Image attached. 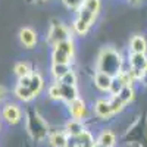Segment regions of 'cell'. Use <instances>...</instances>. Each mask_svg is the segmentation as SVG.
<instances>
[{
    "label": "cell",
    "mask_w": 147,
    "mask_h": 147,
    "mask_svg": "<svg viewBox=\"0 0 147 147\" xmlns=\"http://www.w3.org/2000/svg\"><path fill=\"white\" fill-rule=\"evenodd\" d=\"M25 125H27V132L30 134V137L34 141L43 143L47 140L49 132H50V125H49V122L44 119V116L35 107L27 109Z\"/></svg>",
    "instance_id": "3"
},
{
    "label": "cell",
    "mask_w": 147,
    "mask_h": 147,
    "mask_svg": "<svg viewBox=\"0 0 147 147\" xmlns=\"http://www.w3.org/2000/svg\"><path fill=\"white\" fill-rule=\"evenodd\" d=\"M112 80H113L112 75L105 74V72H100V71H94L93 77H91V82L96 87V90L100 91V93H105V94H109Z\"/></svg>",
    "instance_id": "11"
},
{
    "label": "cell",
    "mask_w": 147,
    "mask_h": 147,
    "mask_svg": "<svg viewBox=\"0 0 147 147\" xmlns=\"http://www.w3.org/2000/svg\"><path fill=\"white\" fill-rule=\"evenodd\" d=\"M28 88H30L31 93L35 96V99H37V97H40V94L44 91V88H46V80H44L43 74H41L40 71H32V74H31V81H30Z\"/></svg>",
    "instance_id": "14"
},
{
    "label": "cell",
    "mask_w": 147,
    "mask_h": 147,
    "mask_svg": "<svg viewBox=\"0 0 147 147\" xmlns=\"http://www.w3.org/2000/svg\"><path fill=\"white\" fill-rule=\"evenodd\" d=\"M75 55H77V43L75 37H72V38H68L50 49V63L74 65L75 63Z\"/></svg>",
    "instance_id": "4"
},
{
    "label": "cell",
    "mask_w": 147,
    "mask_h": 147,
    "mask_svg": "<svg viewBox=\"0 0 147 147\" xmlns=\"http://www.w3.org/2000/svg\"><path fill=\"white\" fill-rule=\"evenodd\" d=\"M147 65V55L143 53H129L125 56V66L131 72V75L134 77L137 82L144 74V68Z\"/></svg>",
    "instance_id": "6"
},
{
    "label": "cell",
    "mask_w": 147,
    "mask_h": 147,
    "mask_svg": "<svg viewBox=\"0 0 147 147\" xmlns=\"http://www.w3.org/2000/svg\"><path fill=\"white\" fill-rule=\"evenodd\" d=\"M107 99H109V105H110V109H112V112L113 115H119L122 110H124L127 106L122 103V100L119 99L118 96H107Z\"/></svg>",
    "instance_id": "23"
},
{
    "label": "cell",
    "mask_w": 147,
    "mask_h": 147,
    "mask_svg": "<svg viewBox=\"0 0 147 147\" xmlns=\"http://www.w3.org/2000/svg\"><path fill=\"white\" fill-rule=\"evenodd\" d=\"M18 40L24 49L31 50V49H35L37 44H38V32L32 27H22L18 32Z\"/></svg>",
    "instance_id": "10"
},
{
    "label": "cell",
    "mask_w": 147,
    "mask_h": 147,
    "mask_svg": "<svg viewBox=\"0 0 147 147\" xmlns=\"http://www.w3.org/2000/svg\"><path fill=\"white\" fill-rule=\"evenodd\" d=\"M66 110L69 113V118H74V119H80V121H87L90 118V113L91 110L85 102V99H82L81 96H78L77 99H74L72 102L66 103Z\"/></svg>",
    "instance_id": "7"
},
{
    "label": "cell",
    "mask_w": 147,
    "mask_h": 147,
    "mask_svg": "<svg viewBox=\"0 0 147 147\" xmlns=\"http://www.w3.org/2000/svg\"><path fill=\"white\" fill-rule=\"evenodd\" d=\"M59 82V90H60V97H62V103H69L72 102L74 99H77L80 96V88L78 85H68V84H63V82Z\"/></svg>",
    "instance_id": "16"
},
{
    "label": "cell",
    "mask_w": 147,
    "mask_h": 147,
    "mask_svg": "<svg viewBox=\"0 0 147 147\" xmlns=\"http://www.w3.org/2000/svg\"><path fill=\"white\" fill-rule=\"evenodd\" d=\"M96 143H99L100 146H105V147H115L118 143V138H116V134L112 129L105 128L96 137Z\"/></svg>",
    "instance_id": "17"
},
{
    "label": "cell",
    "mask_w": 147,
    "mask_h": 147,
    "mask_svg": "<svg viewBox=\"0 0 147 147\" xmlns=\"http://www.w3.org/2000/svg\"><path fill=\"white\" fill-rule=\"evenodd\" d=\"M103 3L102 0H82L81 6L74 12L71 21V30L74 37H87L100 16Z\"/></svg>",
    "instance_id": "1"
},
{
    "label": "cell",
    "mask_w": 147,
    "mask_h": 147,
    "mask_svg": "<svg viewBox=\"0 0 147 147\" xmlns=\"http://www.w3.org/2000/svg\"><path fill=\"white\" fill-rule=\"evenodd\" d=\"M93 147H105V146H100L99 143H94V146H93Z\"/></svg>",
    "instance_id": "31"
},
{
    "label": "cell",
    "mask_w": 147,
    "mask_h": 147,
    "mask_svg": "<svg viewBox=\"0 0 147 147\" xmlns=\"http://www.w3.org/2000/svg\"><path fill=\"white\" fill-rule=\"evenodd\" d=\"M72 37H74V34H72V30L68 24H65L59 18H52L50 22H49L44 40H46V44L52 49L56 44L62 43L68 38H72Z\"/></svg>",
    "instance_id": "5"
},
{
    "label": "cell",
    "mask_w": 147,
    "mask_h": 147,
    "mask_svg": "<svg viewBox=\"0 0 147 147\" xmlns=\"http://www.w3.org/2000/svg\"><path fill=\"white\" fill-rule=\"evenodd\" d=\"M7 99V88L3 84H0V105H3Z\"/></svg>",
    "instance_id": "27"
},
{
    "label": "cell",
    "mask_w": 147,
    "mask_h": 147,
    "mask_svg": "<svg viewBox=\"0 0 147 147\" xmlns=\"http://www.w3.org/2000/svg\"><path fill=\"white\" fill-rule=\"evenodd\" d=\"M28 3H35V5H41V3H46L49 0H27Z\"/></svg>",
    "instance_id": "30"
},
{
    "label": "cell",
    "mask_w": 147,
    "mask_h": 147,
    "mask_svg": "<svg viewBox=\"0 0 147 147\" xmlns=\"http://www.w3.org/2000/svg\"><path fill=\"white\" fill-rule=\"evenodd\" d=\"M136 94H137L136 93V85H124L122 90L116 96L122 100V103H124L125 106H129L134 102V99H136Z\"/></svg>",
    "instance_id": "20"
},
{
    "label": "cell",
    "mask_w": 147,
    "mask_h": 147,
    "mask_svg": "<svg viewBox=\"0 0 147 147\" xmlns=\"http://www.w3.org/2000/svg\"><path fill=\"white\" fill-rule=\"evenodd\" d=\"M72 68H74V65L50 63V68H49V74H50V77H52V81H59V80H62V77L65 75V74H68Z\"/></svg>",
    "instance_id": "19"
},
{
    "label": "cell",
    "mask_w": 147,
    "mask_h": 147,
    "mask_svg": "<svg viewBox=\"0 0 147 147\" xmlns=\"http://www.w3.org/2000/svg\"><path fill=\"white\" fill-rule=\"evenodd\" d=\"M128 52L129 53H143L147 55V38L144 34H132L128 41Z\"/></svg>",
    "instance_id": "12"
},
{
    "label": "cell",
    "mask_w": 147,
    "mask_h": 147,
    "mask_svg": "<svg viewBox=\"0 0 147 147\" xmlns=\"http://www.w3.org/2000/svg\"><path fill=\"white\" fill-rule=\"evenodd\" d=\"M127 2L131 5V6H140L143 3V0H127Z\"/></svg>",
    "instance_id": "29"
},
{
    "label": "cell",
    "mask_w": 147,
    "mask_h": 147,
    "mask_svg": "<svg viewBox=\"0 0 147 147\" xmlns=\"http://www.w3.org/2000/svg\"><path fill=\"white\" fill-rule=\"evenodd\" d=\"M30 81H31V75H27V77L18 78L16 84H19V85H24V87H28V85H30Z\"/></svg>",
    "instance_id": "28"
},
{
    "label": "cell",
    "mask_w": 147,
    "mask_h": 147,
    "mask_svg": "<svg viewBox=\"0 0 147 147\" xmlns=\"http://www.w3.org/2000/svg\"><path fill=\"white\" fill-rule=\"evenodd\" d=\"M47 143L50 147H69V136L63 129H56L49 132Z\"/></svg>",
    "instance_id": "13"
},
{
    "label": "cell",
    "mask_w": 147,
    "mask_h": 147,
    "mask_svg": "<svg viewBox=\"0 0 147 147\" xmlns=\"http://www.w3.org/2000/svg\"><path fill=\"white\" fill-rule=\"evenodd\" d=\"M0 127H2V124H0Z\"/></svg>",
    "instance_id": "32"
},
{
    "label": "cell",
    "mask_w": 147,
    "mask_h": 147,
    "mask_svg": "<svg viewBox=\"0 0 147 147\" xmlns=\"http://www.w3.org/2000/svg\"><path fill=\"white\" fill-rule=\"evenodd\" d=\"M13 96L15 99L19 100L21 103H32L35 100V96L31 93V90L28 87H24V85L16 84L13 88Z\"/></svg>",
    "instance_id": "18"
},
{
    "label": "cell",
    "mask_w": 147,
    "mask_h": 147,
    "mask_svg": "<svg viewBox=\"0 0 147 147\" xmlns=\"http://www.w3.org/2000/svg\"><path fill=\"white\" fill-rule=\"evenodd\" d=\"M91 113L97 119H102V121H110L115 116L112 109H110L107 97H97L91 105Z\"/></svg>",
    "instance_id": "9"
},
{
    "label": "cell",
    "mask_w": 147,
    "mask_h": 147,
    "mask_svg": "<svg viewBox=\"0 0 147 147\" xmlns=\"http://www.w3.org/2000/svg\"><path fill=\"white\" fill-rule=\"evenodd\" d=\"M59 81L63 82V84H68V85H78V74L72 68L68 74H65L62 77V80H59Z\"/></svg>",
    "instance_id": "24"
},
{
    "label": "cell",
    "mask_w": 147,
    "mask_h": 147,
    "mask_svg": "<svg viewBox=\"0 0 147 147\" xmlns=\"http://www.w3.org/2000/svg\"><path fill=\"white\" fill-rule=\"evenodd\" d=\"M0 116L9 125H16L22 119V109L15 102H5L0 110Z\"/></svg>",
    "instance_id": "8"
},
{
    "label": "cell",
    "mask_w": 147,
    "mask_h": 147,
    "mask_svg": "<svg viewBox=\"0 0 147 147\" xmlns=\"http://www.w3.org/2000/svg\"><path fill=\"white\" fill-rule=\"evenodd\" d=\"M94 66H96V71L116 77L125 68V56L115 46L107 44V46L100 47L94 60Z\"/></svg>",
    "instance_id": "2"
},
{
    "label": "cell",
    "mask_w": 147,
    "mask_h": 147,
    "mask_svg": "<svg viewBox=\"0 0 147 147\" xmlns=\"http://www.w3.org/2000/svg\"><path fill=\"white\" fill-rule=\"evenodd\" d=\"M122 87H124V84H122V81L118 78V77H113L112 80V84H110V90H109V96H116Z\"/></svg>",
    "instance_id": "25"
},
{
    "label": "cell",
    "mask_w": 147,
    "mask_h": 147,
    "mask_svg": "<svg viewBox=\"0 0 147 147\" xmlns=\"http://www.w3.org/2000/svg\"><path fill=\"white\" fill-rule=\"evenodd\" d=\"M60 3L63 5L65 9H68V10H71V12H75V10L81 6L82 0H60Z\"/></svg>",
    "instance_id": "26"
},
{
    "label": "cell",
    "mask_w": 147,
    "mask_h": 147,
    "mask_svg": "<svg viewBox=\"0 0 147 147\" xmlns=\"http://www.w3.org/2000/svg\"><path fill=\"white\" fill-rule=\"evenodd\" d=\"M32 66L27 62V60H19V62L15 63L13 66V75L16 78H22V77H27L32 74Z\"/></svg>",
    "instance_id": "21"
},
{
    "label": "cell",
    "mask_w": 147,
    "mask_h": 147,
    "mask_svg": "<svg viewBox=\"0 0 147 147\" xmlns=\"http://www.w3.org/2000/svg\"><path fill=\"white\" fill-rule=\"evenodd\" d=\"M85 128H87V127H85V122H84V121L74 119V118H69V119L65 122V125H63V131L68 134L71 138L80 136V134H81Z\"/></svg>",
    "instance_id": "15"
},
{
    "label": "cell",
    "mask_w": 147,
    "mask_h": 147,
    "mask_svg": "<svg viewBox=\"0 0 147 147\" xmlns=\"http://www.w3.org/2000/svg\"><path fill=\"white\" fill-rule=\"evenodd\" d=\"M46 97L50 102H62V97H60V90H59V82L57 81H52L49 84V87L46 90Z\"/></svg>",
    "instance_id": "22"
}]
</instances>
